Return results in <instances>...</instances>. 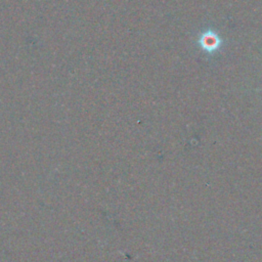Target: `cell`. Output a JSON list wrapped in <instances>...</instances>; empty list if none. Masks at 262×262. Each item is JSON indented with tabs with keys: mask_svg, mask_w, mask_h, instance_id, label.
<instances>
[{
	"mask_svg": "<svg viewBox=\"0 0 262 262\" xmlns=\"http://www.w3.org/2000/svg\"><path fill=\"white\" fill-rule=\"evenodd\" d=\"M259 90H262V89H259Z\"/></svg>",
	"mask_w": 262,
	"mask_h": 262,
	"instance_id": "7a4b0ae2",
	"label": "cell"
},
{
	"mask_svg": "<svg viewBox=\"0 0 262 262\" xmlns=\"http://www.w3.org/2000/svg\"><path fill=\"white\" fill-rule=\"evenodd\" d=\"M199 44L206 52L214 53L220 48L222 44V39L214 31L207 30L201 35L199 39Z\"/></svg>",
	"mask_w": 262,
	"mask_h": 262,
	"instance_id": "6da1fadb",
	"label": "cell"
}]
</instances>
